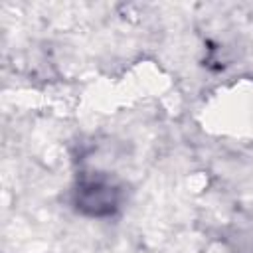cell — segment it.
I'll return each instance as SVG.
<instances>
[{
	"mask_svg": "<svg viewBox=\"0 0 253 253\" xmlns=\"http://www.w3.org/2000/svg\"><path fill=\"white\" fill-rule=\"evenodd\" d=\"M123 192L107 174H81L73 188V206L89 217H111L119 211Z\"/></svg>",
	"mask_w": 253,
	"mask_h": 253,
	"instance_id": "1",
	"label": "cell"
}]
</instances>
